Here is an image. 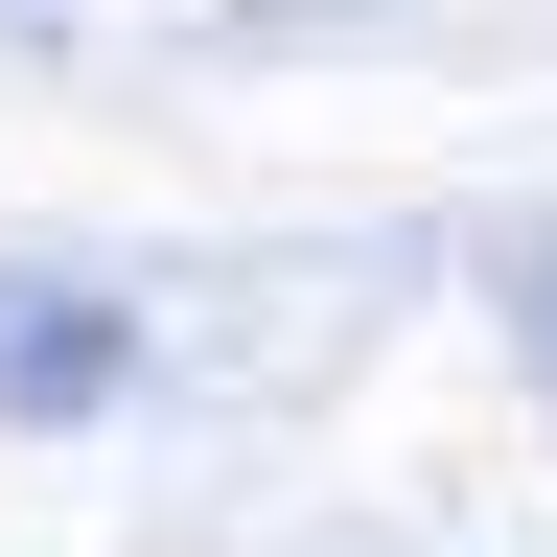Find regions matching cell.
<instances>
[]
</instances>
